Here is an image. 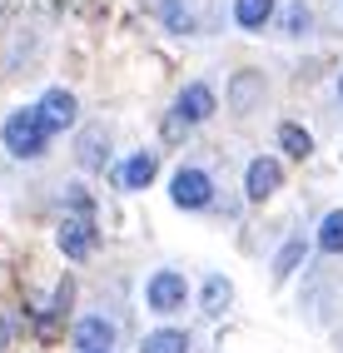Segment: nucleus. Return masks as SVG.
Returning <instances> with one entry per match:
<instances>
[{"label":"nucleus","instance_id":"obj_1","mask_svg":"<svg viewBox=\"0 0 343 353\" xmlns=\"http://www.w3.org/2000/svg\"><path fill=\"white\" fill-rule=\"evenodd\" d=\"M0 139H6V150L15 159H40L45 145H50V130H45V120L35 110H15L6 125H0Z\"/></svg>","mask_w":343,"mask_h":353},{"label":"nucleus","instance_id":"obj_2","mask_svg":"<svg viewBox=\"0 0 343 353\" xmlns=\"http://www.w3.org/2000/svg\"><path fill=\"white\" fill-rule=\"evenodd\" d=\"M145 299H149V309H154V314H179V309L189 303V284H185V274L159 269L149 284H145Z\"/></svg>","mask_w":343,"mask_h":353},{"label":"nucleus","instance_id":"obj_3","mask_svg":"<svg viewBox=\"0 0 343 353\" xmlns=\"http://www.w3.org/2000/svg\"><path fill=\"white\" fill-rule=\"evenodd\" d=\"M169 199L179 209H204V204L214 199V179L204 174V170H194V164H185V170L174 174V184H169Z\"/></svg>","mask_w":343,"mask_h":353},{"label":"nucleus","instance_id":"obj_4","mask_svg":"<svg viewBox=\"0 0 343 353\" xmlns=\"http://www.w3.org/2000/svg\"><path fill=\"white\" fill-rule=\"evenodd\" d=\"M214 110H219L214 90L204 85V80H194V85H185V90H179V100H174V120H179V125H204Z\"/></svg>","mask_w":343,"mask_h":353},{"label":"nucleus","instance_id":"obj_5","mask_svg":"<svg viewBox=\"0 0 343 353\" xmlns=\"http://www.w3.org/2000/svg\"><path fill=\"white\" fill-rule=\"evenodd\" d=\"M114 319H105V314H90V319H80L75 323V348L80 353H110L114 348Z\"/></svg>","mask_w":343,"mask_h":353},{"label":"nucleus","instance_id":"obj_6","mask_svg":"<svg viewBox=\"0 0 343 353\" xmlns=\"http://www.w3.org/2000/svg\"><path fill=\"white\" fill-rule=\"evenodd\" d=\"M279 184H284L279 159H254V164H249V174H244V194L259 204V199H269L273 190H279Z\"/></svg>","mask_w":343,"mask_h":353},{"label":"nucleus","instance_id":"obj_7","mask_svg":"<svg viewBox=\"0 0 343 353\" xmlns=\"http://www.w3.org/2000/svg\"><path fill=\"white\" fill-rule=\"evenodd\" d=\"M35 114L45 120V130H70L80 110H75V95H70V90H50V95L35 105Z\"/></svg>","mask_w":343,"mask_h":353},{"label":"nucleus","instance_id":"obj_8","mask_svg":"<svg viewBox=\"0 0 343 353\" xmlns=\"http://www.w3.org/2000/svg\"><path fill=\"white\" fill-rule=\"evenodd\" d=\"M154 174H159V154L154 150H140L134 159L120 164V190H149Z\"/></svg>","mask_w":343,"mask_h":353},{"label":"nucleus","instance_id":"obj_9","mask_svg":"<svg viewBox=\"0 0 343 353\" xmlns=\"http://www.w3.org/2000/svg\"><path fill=\"white\" fill-rule=\"evenodd\" d=\"M60 249H65V259H85L90 249H95V229H90L85 219H65V229H60Z\"/></svg>","mask_w":343,"mask_h":353},{"label":"nucleus","instance_id":"obj_10","mask_svg":"<svg viewBox=\"0 0 343 353\" xmlns=\"http://www.w3.org/2000/svg\"><path fill=\"white\" fill-rule=\"evenodd\" d=\"M273 20V0H234V26L239 30H264Z\"/></svg>","mask_w":343,"mask_h":353},{"label":"nucleus","instance_id":"obj_11","mask_svg":"<svg viewBox=\"0 0 343 353\" xmlns=\"http://www.w3.org/2000/svg\"><path fill=\"white\" fill-rule=\"evenodd\" d=\"M140 353H189V334L185 328H154V334H145Z\"/></svg>","mask_w":343,"mask_h":353},{"label":"nucleus","instance_id":"obj_12","mask_svg":"<svg viewBox=\"0 0 343 353\" xmlns=\"http://www.w3.org/2000/svg\"><path fill=\"white\" fill-rule=\"evenodd\" d=\"M105 159H110V139H105V130L95 125V130L80 134V164H85V170H100Z\"/></svg>","mask_w":343,"mask_h":353},{"label":"nucleus","instance_id":"obj_13","mask_svg":"<svg viewBox=\"0 0 343 353\" xmlns=\"http://www.w3.org/2000/svg\"><path fill=\"white\" fill-rule=\"evenodd\" d=\"M318 249H324V254H343V209L324 214V224H318Z\"/></svg>","mask_w":343,"mask_h":353},{"label":"nucleus","instance_id":"obj_14","mask_svg":"<svg viewBox=\"0 0 343 353\" xmlns=\"http://www.w3.org/2000/svg\"><path fill=\"white\" fill-rule=\"evenodd\" d=\"M279 145H284L293 159H309V154H313V134L299 130V125H279Z\"/></svg>","mask_w":343,"mask_h":353},{"label":"nucleus","instance_id":"obj_15","mask_svg":"<svg viewBox=\"0 0 343 353\" xmlns=\"http://www.w3.org/2000/svg\"><path fill=\"white\" fill-rule=\"evenodd\" d=\"M229 303H234V289H229V279H209V284H204V314H224Z\"/></svg>","mask_w":343,"mask_h":353},{"label":"nucleus","instance_id":"obj_16","mask_svg":"<svg viewBox=\"0 0 343 353\" xmlns=\"http://www.w3.org/2000/svg\"><path fill=\"white\" fill-rule=\"evenodd\" d=\"M299 259H304V239H293L279 249V259H273V279H289L293 269H299Z\"/></svg>","mask_w":343,"mask_h":353},{"label":"nucleus","instance_id":"obj_17","mask_svg":"<svg viewBox=\"0 0 343 353\" xmlns=\"http://www.w3.org/2000/svg\"><path fill=\"white\" fill-rule=\"evenodd\" d=\"M259 90H264V80H259V75H239V80H234V105H239V110H249V100H254Z\"/></svg>","mask_w":343,"mask_h":353},{"label":"nucleus","instance_id":"obj_18","mask_svg":"<svg viewBox=\"0 0 343 353\" xmlns=\"http://www.w3.org/2000/svg\"><path fill=\"white\" fill-rule=\"evenodd\" d=\"M165 20H169V30H194V15L179 0H165Z\"/></svg>","mask_w":343,"mask_h":353},{"label":"nucleus","instance_id":"obj_19","mask_svg":"<svg viewBox=\"0 0 343 353\" xmlns=\"http://www.w3.org/2000/svg\"><path fill=\"white\" fill-rule=\"evenodd\" d=\"M284 26H289V35H304V30H309V10H304V6H289Z\"/></svg>","mask_w":343,"mask_h":353},{"label":"nucleus","instance_id":"obj_20","mask_svg":"<svg viewBox=\"0 0 343 353\" xmlns=\"http://www.w3.org/2000/svg\"><path fill=\"white\" fill-rule=\"evenodd\" d=\"M338 95H343V75H338Z\"/></svg>","mask_w":343,"mask_h":353}]
</instances>
